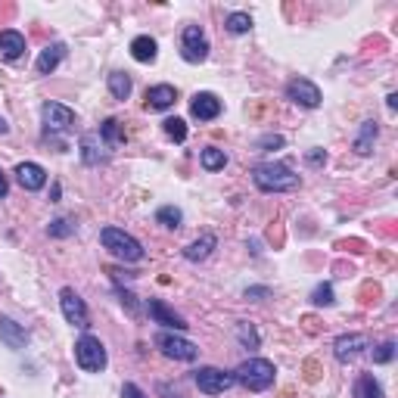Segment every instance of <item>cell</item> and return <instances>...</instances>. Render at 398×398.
I'll return each instance as SVG.
<instances>
[{
  "label": "cell",
  "mask_w": 398,
  "mask_h": 398,
  "mask_svg": "<svg viewBox=\"0 0 398 398\" xmlns=\"http://www.w3.org/2000/svg\"><path fill=\"white\" fill-rule=\"evenodd\" d=\"M252 181H256V187L265 190V193H286V190L299 187V174H293V168L281 165V162L256 165L252 168Z\"/></svg>",
  "instance_id": "1"
},
{
  "label": "cell",
  "mask_w": 398,
  "mask_h": 398,
  "mask_svg": "<svg viewBox=\"0 0 398 398\" xmlns=\"http://www.w3.org/2000/svg\"><path fill=\"white\" fill-rule=\"evenodd\" d=\"M234 379L243 389H249V392H265V389L274 386L277 370H274V364L265 361V358H249L234 370Z\"/></svg>",
  "instance_id": "2"
},
{
  "label": "cell",
  "mask_w": 398,
  "mask_h": 398,
  "mask_svg": "<svg viewBox=\"0 0 398 398\" xmlns=\"http://www.w3.org/2000/svg\"><path fill=\"white\" fill-rule=\"evenodd\" d=\"M100 243L122 261H140L143 258V246L131 234H125L122 227H103V231H100Z\"/></svg>",
  "instance_id": "3"
},
{
  "label": "cell",
  "mask_w": 398,
  "mask_h": 398,
  "mask_svg": "<svg viewBox=\"0 0 398 398\" xmlns=\"http://www.w3.org/2000/svg\"><path fill=\"white\" fill-rule=\"evenodd\" d=\"M75 361H78V367L84 374H100V370L106 367V349L103 342L97 340V336L84 333L78 342H75Z\"/></svg>",
  "instance_id": "4"
},
{
  "label": "cell",
  "mask_w": 398,
  "mask_h": 398,
  "mask_svg": "<svg viewBox=\"0 0 398 398\" xmlns=\"http://www.w3.org/2000/svg\"><path fill=\"white\" fill-rule=\"evenodd\" d=\"M156 345L165 358H174V361H197L199 358V345H193L190 340H184V336H177V333H159Z\"/></svg>",
  "instance_id": "5"
},
{
  "label": "cell",
  "mask_w": 398,
  "mask_h": 398,
  "mask_svg": "<svg viewBox=\"0 0 398 398\" xmlns=\"http://www.w3.org/2000/svg\"><path fill=\"white\" fill-rule=\"evenodd\" d=\"M193 379H197V389L202 395H224L227 389L236 383L234 374H227L221 367H199Z\"/></svg>",
  "instance_id": "6"
},
{
  "label": "cell",
  "mask_w": 398,
  "mask_h": 398,
  "mask_svg": "<svg viewBox=\"0 0 398 398\" xmlns=\"http://www.w3.org/2000/svg\"><path fill=\"white\" fill-rule=\"evenodd\" d=\"M59 305H63V318L69 320L72 327H78V330H88L90 327L88 305H84V299L72 290V286H66V290L59 293Z\"/></svg>",
  "instance_id": "7"
},
{
  "label": "cell",
  "mask_w": 398,
  "mask_h": 398,
  "mask_svg": "<svg viewBox=\"0 0 398 398\" xmlns=\"http://www.w3.org/2000/svg\"><path fill=\"white\" fill-rule=\"evenodd\" d=\"M181 56L187 59V63H202V59L209 56V38H206V31H202L199 25H187V28H184Z\"/></svg>",
  "instance_id": "8"
},
{
  "label": "cell",
  "mask_w": 398,
  "mask_h": 398,
  "mask_svg": "<svg viewBox=\"0 0 398 398\" xmlns=\"http://www.w3.org/2000/svg\"><path fill=\"white\" fill-rule=\"evenodd\" d=\"M286 97H290L295 106H305V109L320 106V90H318V84L308 78H293L286 84Z\"/></svg>",
  "instance_id": "9"
},
{
  "label": "cell",
  "mask_w": 398,
  "mask_h": 398,
  "mask_svg": "<svg viewBox=\"0 0 398 398\" xmlns=\"http://www.w3.org/2000/svg\"><path fill=\"white\" fill-rule=\"evenodd\" d=\"M41 118H44V128L47 131H69L75 125V112L63 103H44L41 109Z\"/></svg>",
  "instance_id": "10"
},
{
  "label": "cell",
  "mask_w": 398,
  "mask_h": 398,
  "mask_svg": "<svg viewBox=\"0 0 398 398\" xmlns=\"http://www.w3.org/2000/svg\"><path fill=\"white\" fill-rule=\"evenodd\" d=\"M190 112H193V118H199V122H215V118L221 115V100L215 94H209V90H199V94H193Z\"/></svg>",
  "instance_id": "11"
},
{
  "label": "cell",
  "mask_w": 398,
  "mask_h": 398,
  "mask_svg": "<svg viewBox=\"0 0 398 398\" xmlns=\"http://www.w3.org/2000/svg\"><path fill=\"white\" fill-rule=\"evenodd\" d=\"M361 349H367V340H364L361 333H345V336H340V340L333 342V355H336V361H342V364L358 358Z\"/></svg>",
  "instance_id": "12"
},
{
  "label": "cell",
  "mask_w": 398,
  "mask_h": 398,
  "mask_svg": "<svg viewBox=\"0 0 398 398\" xmlns=\"http://www.w3.org/2000/svg\"><path fill=\"white\" fill-rule=\"evenodd\" d=\"M147 311H150V318L156 320V324L172 327V330H187V320H184L181 315H174L162 299H147Z\"/></svg>",
  "instance_id": "13"
},
{
  "label": "cell",
  "mask_w": 398,
  "mask_h": 398,
  "mask_svg": "<svg viewBox=\"0 0 398 398\" xmlns=\"http://www.w3.org/2000/svg\"><path fill=\"white\" fill-rule=\"evenodd\" d=\"M16 181L22 184V190H41L47 184V172L38 162H19L16 165Z\"/></svg>",
  "instance_id": "14"
},
{
  "label": "cell",
  "mask_w": 398,
  "mask_h": 398,
  "mask_svg": "<svg viewBox=\"0 0 398 398\" xmlns=\"http://www.w3.org/2000/svg\"><path fill=\"white\" fill-rule=\"evenodd\" d=\"M0 340H4L6 349L19 352V349H25V342H28V333H25V327L16 324L13 318H4V315H0Z\"/></svg>",
  "instance_id": "15"
},
{
  "label": "cell",
  "mask_w": 398,
  "mask_h": 398,
  "mask_svg": "<svg viewBox=\"0 0 398 398\" xmlns=\"http://www.w3.org/2000/svg\"><path fill=\"white\" fill-rule=\"evenodd\" d=\"M81 159H84V165H100V162L109 159L106 143H103L100 134H84L81 137Z\"/></svg>",
  "instance_id": "16"
},
{
  "label": "cell",
  "mask_w": 398,
  "mask_h": 398,
  "mask_svg": "<svg viewBox=\"0 0 398 398\" xmlns=\"http://www.w3.org/2000/svg\"><path fill=\"white\" fill-rule=\"evenodd\" d=\"M22 53H25V38L19 31L13 28L0 31V59H19Z\"/></svg>",
  "instance_id": "17"
},
{
  "label": "cell",
  "mask_w": 398,
  "mask_h": 398,
  "mask_svg": "<svg viewBox=\"0 0 398 398\" xmlns=\"http://www.w3.org/2000/svg\"><path fill=\"white\" fill-rule=\"evenodd\" d=\"M174 100H177V90L172 84H156V88L147 90V109H168L174 106Z\"/></svg>",
  "instance_id": "18"
},
{
  "label": "cell",
  "mask_w": 398,
  "mask_h": 398,
  "mask_svg": "<svg viewBox=\"0 0 398 398\" xmlns=\"http://www.w3.org/2000/svg\"><path fill=\"white\" fill-rule=\"evenodd\" d=\"M63 56H66V44H50L47 50H41V56H38L35 69H38L41 75H50L59 63H63Z\"/></svg>",
  "instance_id": "19"
},
{
  "label": "cell",
  "mask_w": 398,
  "mask_h": 398,
  "mask_svg": "<svg viewBox=\"0 0 398 398\" xmlns=\"http://www.w3.org/2000/svg\"><path fill=\"white\" fill-rule=\"evenodd\" d=\"M377 134H379L377 122H364V125H361V131H358V137H355V143H352V150L358 152V156H370V152H374Z\"/></svg>",
  "instance_id": "20"
},
{
  "label": "cell",
  "mask_w": 398,
  "mask_h": 398,
  "mask_svg": "<svg viewBox=\"0 0 398 398\" xmlns=\"http://www.w3.org/2000/svg\"><path fill=\"white\" fill-rule=\"evenodd\" d=\"M131 56L137 59V63H156V56H159L156 41H152L150 35L134 38V41H131Z\"/></svg>",
  "instance_id": "21"
},
{
  "label": "cell",
  "mask_w": 398,
  "mask_h": 398,
  "mask_svg": "<svg viewBox=\"0 0 398 398\" xmlns=\"http://www.w3.org/2000/svg\"><path fill=\"white\" fill-rule=\"evenodd\" d=\"M215 246H218L215 236H211V234H202L197 243H190V246L184 249V258H187V261H202V258L211 256V249H215Z\"/></svg>",
  "instance_id": "22"
},
{
  "label": "cell",
  "mask_w": 398,
  "mask_h": 398,
  "mask_svg": "<svg viewBox=\"0 0 398 398\" xmlns=\"http://www.w3.org/2000/svg\"><path fill=\"white\" fill-rule=\"evenodd\" d=\"M100 137H103L106 147H122V143H125L122 122H118V118H106V122L100 125Z\"/></svg>",
  "instance_id": "23"
},
{
  "label": "cell",
  "mask_w": 398,
  "mask_h": 398,
  "mask_svg": "<svg viewBox=\"0 0 398 398\" xmlns=\"http://www.w3.org/2000/svg\"><path fill=\"white\" fill-rule=\"evenodd\" d=\"M199 165L206 168V172H221V168L227 165V152L218 150V147H206L199 152Z\"/></svg>",
  "instance_id": "24"
},
{
  "label": "cell",
  "mask_w": 398,
  "mask_h": 398,
  "mask_svg": "<svg viewBox=\"0 0 398 398\" xmlns=\"http://www.w3.org/2000/svg\"><path fill=\"white\" fill-rule=\"evenodd\" d=\"M109 94L115 100H128L131 97V78L128 72H112L109 75Z\"/></svg>",
  "instance_id": "25"
},
{
  "label": "cell",
  "mask_w": 398,
  "mask_h": 398,
  "mask_svg": "<svg viewBox=\"0 0 398 398\" xmlns=\"http://www.w3.org/2000/svg\"><path fill=\"white\" fill-rule=\"evenodd\" d=\"M355 398H383V386H379L370 374H364V377H358V383H355Z\"/></svg>",
  "instance_id": "26"
},
{
  "label": "cell",
  "mask_w": 398,
  "mask_h": 398,
  "mask_svg": "<svg viewBox=\"0 0 398 398\" xmlns=\"http://www.w3.org/2000/svg\"><path fill=\"white\" fill-rule=\"evenodd\" d=\"M156 221L174 231V227H181V221H184V211L177 209V206H162V209L156 211Z\"/></svg>",
  "instance_id": "27"
},
{
  "label": "cell",
  "mask_w": 398,
  "mask_h": 398,
  "mask_svg": "<svg viewBox=\"0 0 398 398\" xmlns=\"http://www.w3.org/2000/svg\"><path fill=\"white\" fill-rule=\"evenodd\" d=\"M224 25H227V31H231V35H246V31L252 28V16L249 13H231Z\"/></svg>",
  "instance_id": "28"
},
{
  "label": "cell",
  "mask_w": 398,
  "mask_h": 398,
  "mask_svg": "<svg viewBox=\"0 0 398 398\" xmlns=\"http://www.w3.org/2000/svg\"><path fill=\"white\" fill-rule=\"evenodd\" d=\"M165 134L172 140H177V143H184L187 140V125H184V118H165Z\"/></svg>",
  "instance_id": "29"
},
{
  "label": "cell",
  "mask_w": 398,
  "mask_h": 398,
  "mask_svg": "<svg viewBox=\"0 0 398 398\" xmlns=\"http://www.w3.org/2000/svg\"><path fill=\"white\" fill-rule=\"evenodd\" d=\"M236 340L246 345V349H258V333L249 324H236Z\"/></svg>",
  "instance_id": "30"
},
{
  "label": "cell",
  "mask_w": 398,
  "mask_h": 398,
  "mask_svg": "<svg viewBox=\"0 0 398 398\" xmlns=\"http://www.w3.org/2000/svg\"><path fill=\"white\" fill-rule=\"evenodd\" d=\"M311 302H315V305H333L336 302L333 299V286H330V283H318L315 293H311Z\"/></svg>",
  "instance_id": "31"
},
{
  "label": "cell",
  "mask_w": 398,
  "mask_h": 398,
  "mask_svg": "<svg viewBox=\"0 0 398 398\" xmlns=\"http://www.w3.org/2000/svg\"><path fill=\"white\" fill-rule=\"evenodd\" d=\"M72 231H75V224L69 221V218H56V221H50V227H47V234L59 236V240H63V236H69Z\"/></svg>",
  "instance_id": "32"
},
{
  "label": "cell",
  "mask_w": 398,
  "mask_h": 398,
  "mask_svg": "<svg viewBox=\"0 0 398 398\" xmlns=\"http://www.w3.org/2000/svg\"><path fill=\"white\" fill-rule=\"evenodd\" d=\"M370 358H374V364H389L395 358V342H383V345H377L374 352H370Z\"/></svg>",
  "instance_id": "33"
},
{
  "label": "cell",
  "mask_w": 398,
  "mask_h": 398,
  "mask_svg": "<svg viewBox=\"0 0 398 398\" xmlns=\"http://www.w3.org/2000/svg\"><path fill=\"white\" fill-rule=\"evenodd\" d=\"M122 398H147L140 392V386H134V383H125L122 386Z\"/></svg>",
  "instance_id": "34"
},
{
  "label": "cell",
  "mask_w": 398,
  "mask_h": 398,
  "mask_svg": "<svg viewBox=\"0 0 398 398\" xmlns=\"http://www.w3.org/2000/svg\"><path fill=\"white\" fill-rule=\"evenodd\" d=\"M305 159H308L311 165H324V162H327V152H324V150H311Z\"/></svg>",
  "instance_id": "35"
},
{
  "label": "cell",
  "mask_w": 398,
  "mask_h": 398,
  "mask_svg": "<svg viewBox=\"0 0 398 398\" xmlns=\"http://www.w3.org/2000/svg\"><path fill=\"white\" fill-rule=\"evenodd\" d=\"M268 293H271L268 286H252V290H246V299H265Z\"/></svg>",
  "instance_id": "36"
},
{
  "label": "cell",
  "mask_w": 398,
  "mask_h": 398,
  "mask_svg": "<svg viewBox=\"0 0 398 398\" xmlns=\"http://www.w3.org/2000/svg\"><path fill=\"white\" fill-rule=\"evenodd\" d=\"M118 295H122V305H128V311L134 315V311H137V302H134V295L125 293V290H118Z\"/></svg>",
  "instance_id": "37"
},
{
  "label": "cell",
  "mask_w": 398,
  "mask_h": 398,
  "mask_svg": "<svg viewBox=\"0 0 398 398\" xmlns=\"http://www.w3.org/2000/svg\"><path fill=\"white\" fill-rule=\"evenodd\" d=\"M6 190H10V184H6V174H4V172H0V199H4V197H6Z\"/></svg>",
  "instance_id": "38"
},
{
  "label": "cell",
  "mask_w": 398,
  "mask_h": 398,
  "mask_svg": "<svg viewBox=\"0 0 398 398\" xmlns=\"http://www.w3.org/2000/svg\"><path fill=\"white\" fill-rule=\"evenodd\" d=\"M386 103H389V109H395V106H398V97H395V94H389V97H386Z\"/></svg>",
  "instance_id": "39"
},
{
  "label": "cell",
  "mask_w": 398,
  "mask_h": 398,
  "mask_svg": "<svg viewBox=\"0 0 398 398\" xmlns=\"http://www.w3.org/2000/svg\"><path fill=\"white\" fill-rule=\"evenodd\" d=\"M6 131H10V125H6V118L0 115V134H6Z\"/></svg>",
  "instance_id": "40"
}]
</instances>
